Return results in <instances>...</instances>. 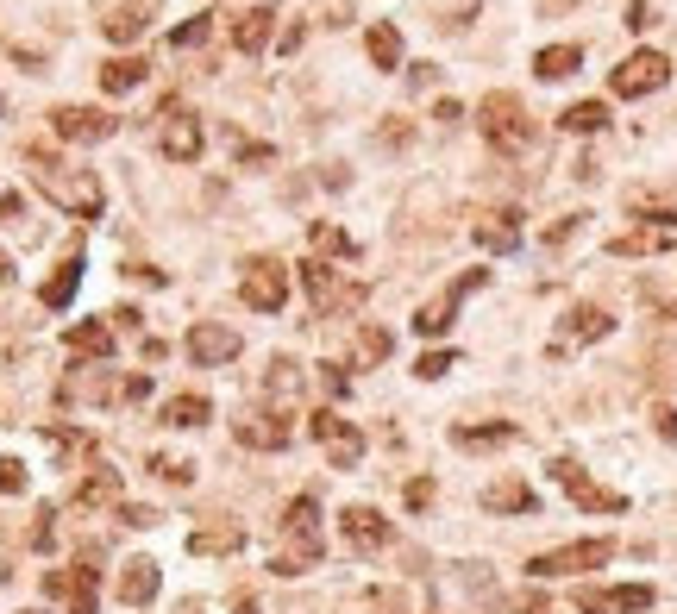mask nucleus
I'll list each match as a JSON object with an SVG mask.
<instances>
[{
	"label": "nucleus",
	"mask_w": 677,
	"mask_h": 614,
	"mask_svg": "<svg viewBox=\"0 0 677 614\" xmlns=\"http://www.w3.org/2000/svg\"><path fill=\"white\" fill-rule=\"evenodd\" d=\"M239 546H245V533H239V527H201V533H189V552H195V558L239 552Z\"/></svg>",
	"instance_id": "bb28decb"
},
{
	"label": "nucleus",
	"mask_w": 677,
	"mask_h": 614,
	"mask_svg": "<svg viewBox=\"0 0 677 614\" xmlns=\"http://www.w3.org/2000/svg\"><path fill=\"white\" fill-rule=\"evenodd\" d=\"M151 395V376H126L120 383V401H145Z\"/></svg>",
	"instance_id": "79ce46f5"
},
{
	"label": "nucleus",
	"mask_w": 677,
	"mask_h": 614,
	"mask_svg": "<svg viewBox=\"0 0 677 614\" xmlns=\"http://www.w3.org/2000/svg\"><path fill=\"white\" fill-rule=\"evenodd\" d=\"M577 63H583L577 44H546V51L533 57V76H540V82H565V76H577Z\"/></svg>",
	"instance_id": "f3484780"
},
{
	"label": "nucleus",
	"mask_w": 677,
	"mask_h": 614,
	"mask_svg": "<svg viewBox=\"0 0 677 614\" xmlns=\"http://www.w3.org/2000/svg\"><path fill=\"white\" fill-rule=\"evenodd\" d=\"M427 502H433V483H427V477L408 483V508H427Z\"/></svg>",
	"instance_id": "37998d69"
},
{
	"label": "nucleus",
	"mask_w": 677,
	"mask_h": 614,
	"mask_svg": "<svg viewBox=\"0 0 677 614\" xmlns=\"http://www.w3.org/2000/svg\"><path fill=\"white\" fill-rule=\"evenodd\" d=\"M232 439H239L245 452H283V445L295 439V427H289V414L264 408V414H245V420H232Z\"/></svg>",
	"instance_id": "1a4fd4ad"
},
{
	"label": "nucleus",
	"mask_w": 677,
	"mask_h": 614,
	"mask_svg": "<svg viewBox=\"0 0 677 614\" xmlns=\"http://www.w3.org/2000/svg\"><path fill=\"white\" fill-rule=\"evenodd\" d=\"M377 358H389V333L383 326H364L358 333V364H377Z\"/></svg>",
	"instance_id": "72a5a7b5"
},
{
	"label": "nucleus",
	"mask_w": 677,
	"mask_h": 614,
	"mask_svg": "<svg viewBox=\"0 0 677 614\" xmlns=\"http://www.w3.org/2000/svg\"><path fill=\"white\" fill-rule=\"evenodd\" d=\"M270 32H276V7H245L239 19H232V44H239L245 57H264Z\"/></svg>",
	"instance_id": "ddd939ff"
},
{
	"label": "nucleus",
	"mask_w": 677,
	"mask_h": 614,
	"mask_svg": "<svg viewBox=\"0 0 677 614\" xmlns=\"http://www.w3.org/2000/svg\"><path fill=\"white\" fill-rule=\"evenodd\" d=\"M151 477L176 483V489H189V483H195V464H189V458H170V452H157V458H151Z\"/></svg>",
	"instance_id": "2f4dec72"
},
{
	"label": "nucleus",
	"mask_w": 677,
	"mask_h": 614,
	"mask_svg": "<svg viewBox=\"0 0 677 614\" xmlns=\"http://www.w3.org/2000/svg\"><path fill=\"white\" fill-rule=\"evenodd\" d=\"M339 533H345V539H352V546H358V552H377V546H389V521H383V514H377V508H364V502H358V508H345V514H339Z\"/></svg>",
	"instance_id": "f8f14e48"
},
{
	"label": "nucleus",
	"mask_w": 677,
	"mask_h": 614,
	"mask_svg": "<svg viewBox=\"0 0 677 614\" xmlns=\"http://www.w3.org/2000/svg\"><path fill=\"white\" fill-rule=\"evenodd\" d=\"M414 370H420V376H446V370H452V351H427Z\"/></svg>",
	"instance_id": "a19ab883"
},
{
	"label": "nucleus",
	"mask_w": 677,
	"mask_h": 614,
	"mask_svg": "<svg viewBox=\"0 0 677 614\" xmlns=\"http://www.w3.org/2000/svg\"><path fill=\"white\" fill-rule=\"evenodd\" d=\"M26 170H32V182L63 207V214H76V220H95V214H101V182L88 176V170H69L57 151L32 145V151H26Z\"/></svg>",
	"instance_id": "f257e3e1"
},
{
	"label": "nucleus",
	"mask_w": 677,
	"mask_h": 614,
	"mask_svg": "<svg viewBox=\"0 0 677 614\" xmlns=\"http://www.w3.org/2000/svg\"><path fill=\"white\" fill-rule=\"evenodd\" d=\"M295 383H301V376H295V364H289V358H276V364H270V376H264V389H270V395H289Z\"/></svg>",
	"instance_id": "f704fd0d"
},
{
	"label": "nucleus",
	"mask_w": 677,
	"mask_h": 614,
	"mask_svg": "<svg viewBox=\"0 0 677 614\" xmlns=\"http://www.w3.org/2000/svg\"><path fill=\"white\" fill-rule=\"evenodd\" d=\"M533 495L527 483H496V489H483V508H496V514H533Z\"/></svg>",
	"instance_id": "b1692460"
},
{
	"label": "nucleus",
	"mask_w": 677,
	"mask_h": 614,
	"mask_svg": "<svg viewBox=\"0 0 677 614\" xmlns=\"http://www.w3.org/2000/svg\"><path fill=\"white\" fill-rule=\"evenodd\" d=\"M120 521H126V527H157V514H151V508H120Z\"/></svg>",
	"instance_id": "c03bdc74"
},
{
	"label": "nucleus",
	"mask_w": 677,
	"mask_h": 614,
	"mask_svg": "<svg viewBox=\"0 0 677 614\" xmlns=\"http://www.w3.org/2000/svg\"><path fill=\"white\" fill-rule=\"evenodd\" d=\"M207 414H214V401H207V395H170V401H163V427H201Z\"/></svg>",
	"instance_id": "5701e85b"
},
{
	"label": "nucleus",
	"mask_w": 677,
	"mask_h": 614,
	"mask_svg": "<svg viewBox=\"0 0 677 614\" xmlns=\"http://www.w3.org/2000/svg\"><path fill=\"white\" fill-rule=\"evenodd\" d=\"M44 589H51V596H69V614H95V571H51L44 577Z\"/></svg>",
	"instance_id": "4468645a"
},
{
	"label": "nucleus",
	"mask_w": 677,
	"mask_h": 614,
	"mask_svg": "<svg viewBox=\"0 0 677 614\" xmlns=\"http://www.w3.org/2000/svg\"><path fill=\"white\" fill-rule=\"evenodd\" d=\"M483 276H489V270H471V276H458V282H452V289L439 295V301H427V307H420V314H414V326H420V333H427V339H433V333H446V326H452V314H458V301L471 295Z\"/></svg>",
	"instance_id": "9b49d317"
},
{
	"label": "nucleus",
	"mask_w": 677,
	"mask_h": 614,
	"mask_svg": "<svg viewBox=\"0 0 677 614\" xmlns=\"http://www.w3.org/2000/svg\"><path fill=\"white\" fill-rule=\"evenodd\" d=\"M201 38H207V19H189V26H176V32H170L176 51H189V44H201Z\"/></svg>",
	"instance_id": "ea45409f"
},
{
	"label": "nucleus",
	"mask_w": 677,
	"mask_h": 614,
	"mask_svg": "<svg viewBox=\"0 0 677 614\" xmlns=\"http://www.w3.org/2000/svg\"><path fill=\"white\" fill-rule=\"evenodd\" d=\"M151 26V19H145V0H138V7H132V0H126V7H113L107 19H101V32L113 38V44H132L138 32H145Z\"/></svg>",
	"instance_id": "412c9836"
},
{
	"label": "nucleus",
	"mask_w": 677,
	"mask_h": 614,
	"mask_svg": "<svg viewBox=\"0 0 677 614\" xmlns=\"http://www.w3.org/2000/svg\"><path fill=\"white\" fill-rule=\"evenodd\" d=\"M113 495H120V470L95 464V470L76 483V508H101V502H113Z\"/></svg>",
	"instance_id": "a211bd4d"
},
{
	"label": "nucleus",
	"mask_w": 677,
	"mask_h": 614,
	"mask_svg": "<svg viewBox=\"0 0 677 614\" xmlns=\"http://www.w3.org/2000/svg\"><path fill=\"white\" fill-rule=\"evenodd\" d=\"M671 82V63L659 57V51H634V57H627L621 69H615V76H609V88L621 94V101H640V94H659Z\"/></svg>",
	"instance_id": "423d86ee"
},
{
	"label": "nucleus",
	"mask_w": 677,
	"mask_h": 614,
	"mask_svg": "<svg viewBox=\"0 0 677 614\" xmlns=\"http://www.w3.org/2000/svg\"><path fill=\"white\" fill-rule=\"evenodd\" d=\"M314 245H320V251H339V257H352V239H345L339 226H326V220L314 226Z\"/></svg>",
	"instance_id": "e433bc0d"
},
{
	"label": "nucleus",
	"mask_w": 677,
	"mask_h": 614,
	"mask_svg": "<svg viewBox=\"0 0 677 614\" xmlns=\"http://www.w3.org/2000/svg\"><path fill=\"white\" fill-rule=\"evenodd\" d=\"M283 533H295V546H320V502L308 489L289 502V514H283Z\"/></svg>",
	"instance_id": "dca6fc26"
},
{
	"label": "nucleus",
	"mask_w": 677,
	"mask_h": 614,
	"mask_svg": "<svg viewBox=\"0 0 677 614\" xmlns=\"http://www.w3.org/2000/svg\"><path fill=\"white\" fill-rule=\"evenodd\" d=\"M0 113H7V101H0Z\"/></svg>",
	"instance_id": "49530a36"
},
{
	"label": "nucleus",
	"mask_w": 677,
	"mask_h": 614,
	"mask_svg": "<svg viewBox=\"0 0 677 614\" xmlns=\"http://www.w3.org/2000/svg\"><path fill=\"white\" fill-rule=\"evenodd\" d=\"M0 282H13V257L7 251H0Z\"/></svg>",
	"instance_id": "a18cd8bd"
},
{
	"label": "nucleus",
	"mask_w": 677,
	"mask_h": 614,
	"mask_svg": "<svg viewBox=\"0 0 677 614\" xmlns=\"http://www.w3.org/2000/svg\"><path fill=\"white\" fill-rule=\"evenodd\" d=\"M521 214H489L483 226H477V239L489 245V251H515V239H521V226H515Z\"/></svg>",
	"instance_id": "cd10ccee"
},
{
	"label": "nucleus",
	"mask_w": 677,
	"mask_h": 614,
	"mask_svg": "<svg viewBox=\"0 0 677 614\" xmlns=\"http://www.w3.org/2000/svg\"><path fill=\"white\" fill-rule=\"evenodd\" d=\"M602 333H609V314H602V307H577V314H571V333L558 339L552 351H565L571 339H602Z\"/></svg>",
	"instance_id": "c756f323"
},
{
	"label": "nucleus",
	"mask_w": 677,
	"mask_h": 614,
	"mask_svg": "<svg viewBox=\"0 0 677 614\" xmlns=\"http://www.w3.org/2000/svg\"><path fill=\"white\" fill-rule=\"evenodd\" d=\"M364 51H370V63H377V69H402V32H395V26H370L364 32Z\"/></svg>",
	"instance_id": "393cba45"
},
{
	"label": "nucleus",
	"mask_w": 677,
	"mask_h": 614,
	"mask_svg": "<svg viewBox=\"0 0 677 614\" xmlns=\"http://www.w3.org/2000/svg\"><path fill=\"white\" fill-rule=\"evenodd\" d=\"M452 439H458V445H471V452H477V445H508V439H515V427H508V420H496V427H458Z\"/></svg>",
	"instance_id": "473e14b6"
},
{
	"label": "nucleus",
	"mask_w": 677,
	"mask_h": 614,
	"mask_svg": "<svg viewBox=\"0 0 677 614\" xmlns=\"http://www.w3.org/2000/svg\"><path fill=\"white\" fill-rule=\"evenodd\" d=\"M145 76H151L145 57H113V63H101V88H107V94H132Z\"/></svg>",
	"instance_id": "6ab92c4d"
},
{
	"label": "nucleus",
	"mask_w": 677,
	"mask_h": 614,
	"mask_svg": "<svg viewBox=\"0 0 677 614\" xmlns=\"http://www.w3.org/2000/svg\"><path fill=\"white\" fill-rule=\"evenodd\" d=\"M239 301L258 307V314L289 307V264H283V257H251V264L239 270Z\"/></svg>",
	"instance_id": "7ed1b4c3"
},
{
	"label": "nucleus",
	"mask_w": 677,
	"mask_h": 614,
	"mask_svg": "<svg viewBox=\"0 0 677 614\" xmlns=\"http://www.w3.org/2000/svg\"><path fill=\"white\" fill-rule=\"evenodd\" d=\"M0 495H26V464L19 458H0Z\"/></svg>",
	"instance_id": "c9c22d12"
},
{
	"label": "nucleus",
	"mask_w": 677,
	"mask_h": 614,
	"mask_svg": "<svg viewBox=\"0 0 677 614\" xmlns=\"http://www.w3.org/2000/svg\"><path fill=\"white\" fill-rule=\"evenodd\" d=\"M189 364H201V370H214V364H232L245 351V339H239V326H226V320H201V326H189Z\"/></svg>",
	"instance_id": "39448f33"
},
{
	"label": "nucleus",
	"mask_w": 677,
	"mask_h": 614,
	"mask_svg": "<svg viewBox=\"0 0 677 614\" xmlns=\"http://www.w3.org/2000/svg\"><path fill=\"white\" fill-rule=\"evenodd\" d=\"M69 351H76V358H107V351H113V326H101V320L69 326Z\"/></svg>",
	"instance_id": "aec40b11"
},
{
	"label": "nucleus",
	"mask_w": 677,
	"mask_h": 614,
	"mask_svg": "<svg viewBox=\"0 0 677 614\" xmlns=\"http://www.w3.org/2000/svg\"><path fill=\"white\" fill-rule=\"evenodd\" d=\"M201 120L195 113H182V107H163V126H157V151L170 157V163H195L201 157Z\"/></svg>",
	"instance_id": "6e6552de"
},
{
	"label": "nucleus",
	"mask_w": 677,
	"mask_h": 614,
	"mask_svg": "<svg viewBox=\"0 0 677 614\" xmlns=\"http://www.w3.org/2000/svg\"><path fill=\"white\" fill-rule=\"evenodd\" d=\"M76 282H82V257H63V264H57V276L51 282H44V307H69V295H76Z\"/></svg>",
	"instance_id": "a878e982"
},
{
	"label": "nucleus",
	"mask_w": 677,
	"mask_h": 614,
	"mask_svg": "<svg viewBox=\"0 0 677 614\" xmlns=\"http://www.w3.org/2000/svg\"><path fill=\"white\" fill-rule=\"evenodd\" d=\"M577 608H583V614H640V608H652V589H646V583H621V589H577Z\"/></svg>",
	"instance_id": "9d476101"
},
{
	"label": "nucleus",
	"mask_w": 677,
	"mask_h": 614,
	"mask_svg": "<svg viewBox=\"0 0 677 614\" xmlns=\"http://www.w3.org/2000/svg\"><path fill=\"white\" fill-rule=\"evenodd\" d=\"M120 602H126V608L157 602V564H151V558H132L126 571H120Z\"/></svg>",
	"instance_id": "2eb2a0df"
},
{
	"label": "nucleus",
	"mask_w": 677,
	"mask_h": 614,
	"mask_svg": "<svg viewBox=\"0 0 677 614\" xmlns=\"http://www.w3.org/2000/svg\"><path fill=\"white\" fill-rule=\"evenodd\" d=\"M51 132L63 138V145H107L113 132H120V120L101 107H57L51 113Z\"/></svg>",
	"instance_id": "0eeeda50"
},
{
	"label": "nucleus",
	"mask_w": 677,
	"mask_h": 614,
	"mask_svg": "<svg viewBox=\"0 0 677 614\" xmlns=\"http://www.w3.org/2000/svg\"><path fill=\"white\" fill-rule=\"evenodd\" d=\"M609 558H615V539H571L558 552H540L527 571L533 577H577V571H602Z\"/></svg>",
	"instance_id": "20e7f679"
},
{
	"label": "nucleus",
	"mask_w": 677,
	"mask_h": 614,
	"mask_svg": "<svg viewBox=\"0 0 677 614\" xmlns=\"http://www.w3.org/2000/svg\"><path fill=\"white\" fill-rule=\"evenodd\" d=\"M326 458H333V464H339V470H352V464H358V458H364V439H358V433H352V427H339V433H333V439H326Z\"/></svg>",
	"instance_id": "7c9ffc66"
},
{
	"label": "nucleus",
	"mask_w": 677,
	"mask_h": 614,
	"mask_svg": "<svg viewBox=\"0 0 677 614\" xmlns=\"http://www.w3.org/2000/svg\"><path fill=\"white\" fill-rule=\"evenodd\" d=\"M477 120H483V138H489L496 151H527V145H533V132H540V126L527 120V107L515 101V94H483Z\"/></svg>",
	"instance_id": "f03ea898"
},
{
	"label": "nucleus",
	"mask_w": 677,
	"mask_h": 614,
	"mask_svg": "<svg viewBox=\"0 0 677 614\" xmlns=\"http://www.w3.org/2000/svg\"><path fill=\"white\" fill-rule=\"evenodd\" d=\"M339 427H345V420H339V414H333V408H320V414H314V420H308V433H314V439H320V445H326V439H333V433H339Z\"/></svg>",
	"instance_id": "58836bf2"
},
{
	"label": "nucleus",
	"mask_w": 677,
	"mask_h": 614,
	"mask_svg": "<svg viewBox=\"0 0 677 614\" xmlns=\"http://www.w3.org/2000/svg\"><path fill=\"white\" fill-rule=\"evenodd\" d=\"M301 289H308V301L320 307H333V295H339V282H333V264H320V257H308V264H301Z\"/></svg>",
	"instance_id": "4be33fe9"
},
{
	"label": "nucleus",
	"mask_w": 677,
	"mask_h": 614,
	"mask_svg": "<svg viewBox=\"0 0 677 614\" xmlns=\"http://www.w3.org/2000/svg\"><path fill=\"white\" fill-rule=\"evenodd\" d=\"M51 521H57V514H51V508H38V527H32V546H38V552H51V546H57V527H51Z\"/></svg>",
	"instance_id": "4c0bfd02"
},
{
	"label": "nucleus",
	"mask_w": 677,
	"mask_h": 614,
	"mask_svg": "<svg viewBox=\"0 0 677 614\" xmlns=\"http://www.w3.org/2000/svg\"><path fill=\"white\" fill-rule=\"evenodd\" d=\"M565 132H602L609 126V101H577V107H565V120H558Z\"/></svg>",
	"instance_id": "c85d7f7f"
}]
</instances>
